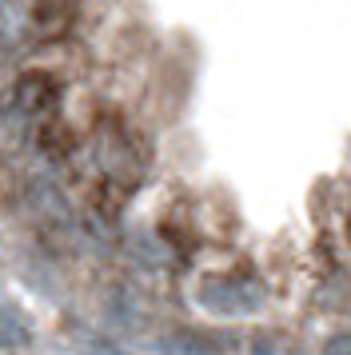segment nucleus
Returning a JSON list of instances; mask_svg holds the SVG:
<instances>
[{"label": "nucleus", "mask_w": 351, "mask_h": 355, "mask_svg": "<svg viewBox=\"0 0 351 355\" xmlns=\"http://www.w3.org/2000/svg\"><path fill=\"white\" fill-rule=\"evenodd\" d=\"M32 17H36V0H0V52L16 49L24 40Z\"/></svg>", "instance_id": "obj_1"}, {"label": "nucleus", "mask_w": 351, "mask_h": 355, "mask_svg": "<svg viewBox=\"0 0 351 355\" xmlns=\"http://www.w3.org/2000/svg\"><path fill=\"white\" fill-rule=\"evenodd\" d=\"M16 100H20L24 112H40L48 100H52V76H44V72H24L20 84H16Z\"/></svg>", "instance_id": "obj_2"}, {"label": "nucleus", "mask_w": 351, "mask_h": 355, "mask_svg": "<svg viewBox=\"0 0 351 355\" xmlns=\"http://www.w3.org/2000/svg\"><path fill=\"white\" fill-rule=\"evenodd\" d=\"M252 355H303L300 343L284 331H268L264 339H255V352Z\"/></svg>", "instance_id": "obj_3"}]
</instances>
